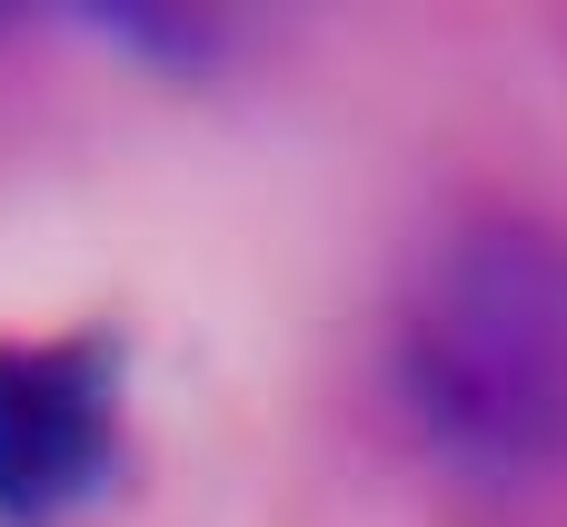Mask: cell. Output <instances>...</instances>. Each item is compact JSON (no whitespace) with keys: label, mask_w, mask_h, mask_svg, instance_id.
<instances>
[{"label":"cell","mask_w":567,"mask_h":527,"mask_svg":"<svg viewBox=\"0 0 567 527\" xmlns=\"http://www.w3.org/2000/svg\"><path fill=\"white\" fill-rule=\"evenodd\" d=\"M130 349L110 329L0 349V527H50L90 508L120 468Z\"/></svg>","instance_id":"obj_2"},{"label":"cell","mask_w":567,"mask_h":527,"mask_svg":"<svg viewBox=\"0 0 567 527\" xmlns=\"http://www.w3.org/2000/svg\"><path fill=\"white\" fill-rule=\"evenodd\" d=\"M399 389L449 458H567V239L508 219L439 249L399 329Z\"/></svg>","instance_id":"obj_1"}]
</instances>
